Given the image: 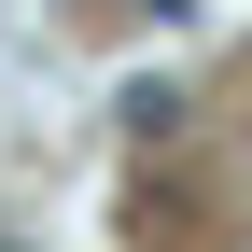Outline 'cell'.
Here are the masks:
<instances>
[{
	"label": "cell",
	"mask_w": 252,
	"mask_h": 252,
	"mask_svg": "<svg viewBox=\"0 0 252 252\" xmlns=\"http://www.w3.org/2000/svg\"><path fill=\"white\" fill-rule=\"evenodd\" d=\"M0 252H14V238H0Z\"/></svg>",
	"instance_id": "6da1fadb"
}]
</instances>
